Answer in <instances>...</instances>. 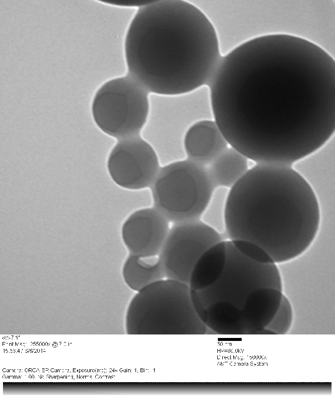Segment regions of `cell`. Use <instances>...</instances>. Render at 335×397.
Returning a JSON list of instances; mask_svg holds the SVG:
<instances>
[{
    "label": "cell",
    "mask_w": 335,
    "mask_h": 397,
    "mask_svg": "<svg viewBox=\"0 0 335 397\" xmlns=\"http://www.w3.org/2000/svg\"><path fill=\"white\" fill-rule=\"evenodd\" d=\"M124 54L127 73L150 94L160 96L207 86L222 58L212 26L190 0L139 6L126 32Z\"/></svg>",
    "instance_id": "cell-1"
},
{
    "label": "cell",
    "mask_w": 335,
    "mask_h": 397,
    "mask_svg": "<svg viewBox=\"0 0 335 397\" xmlns=\"http://www.w3.org/2000/svg\"><path fill=\"white\" fill-rule=\"evenodd\" d=\"M225 235L262 247L275 263L303 254L318 234L320 205L291 166L255 164L229 189Z\"/></svg>",
    "instance_id": "cell-2"
},
{
    "label": "cell",
    "mask_w": 335,
    "mask_h": 397,
    "mask_svg": "<svg viewBox=\"0 0 335 397\" xmlns=\"http://www.w3.org/2000/svg\"><path fill=\"white\" fill-rule=\"evenodd\" d=\"M207 328L193 305L189 285L163 279L133 297L126 317L130 334H202Z\"/></svg>",
    "instance_id": "cell-3"
},
{
    "label": "cell",
    "mask_w": 335,
    "mask_h": 397,
    "mask_svg": "<svg viewBox=\"0 0 335 397\" xmlns=\"http://www.w3.org/2000/svg\"><path fill=\"white\" fill-rule=\"evenodd\" d=\"M150 188L153 207L173 223L200 220L215 190L206 168L188 160L160 167Z\"/></svg>",
    "instance_id": "cell-4"
},
{
    "label": "cell",
    "mask_w": 335,
    "mask_h": 397,
    "mask_svg": "<svg viewBox=\"0 0 335 397\" xmlns=\"http://www.w3.org/2000/svg\"><path fill=\"white\" fill-rule=\"evenodd\" d=\"M227 257L224 270L212 285L201 290L190 289L198 312H215L230 302L247 300L254 290L262 287L280 290L281 279L276 263L261 264L242 255L230 240L226 241Z\"/></svg>",
    "instance_id": "cell-5"
},
{
    "label": "cell",
    "mask_w": 335,
    "mask_h": 397,
    "mask_svg": "<svg viewBox=\"0 0 335 397\" xmlns=\"http://www.w3.org/2000/svg\"><path fill=\"white\" fill-rule=\"evenodd\" d=\"M149 95L128 73L111 79L93 98L94 122L102 132L118 140L139 135L149 112Z\"/></svg>",
    "instance_id": "cell-6"
},
{
    "label": "cell",
    "mask_w": 335,
    "mask_h": 397,
    "mask_svg": "<svg viewBox=\"0 0 335 397\" xmlns=\"http://www.w3.org/2000/svg\"><path fill=\"white\" fill-rule=\"evenodd\" d=\"M205 15L216 34L222 57L264 37L260 1L190 0Z\"/></svg>",
    "instance_id": "cell-7"
},
{
    "label": "cell",
    "mask_w": 335,
    "mask_h": 397,
    "mask_svg": "<svg viewBox=\"0 0 335 397\" xmlns=\"http://www.w3.org/2000/svg\"><path fill=\"white\" fill-rule=\"evenodd\" d=\"M226 240L201 219L173 223L158 255L165 278L189 285L200 257L213 245Z\"/></svg>",
    "instance_id": "cell-8"
},
{
    "label": "cell",
    "mask_w": 335,
    "mask_h": 397,
    "mask_svg": "<svg viewBox=\"0 0 335 397\" xmlns=\"http://www.w3.org/2000/svg\"><path fill=\"white\" fill-rule=\"evenodd\" d=\"M107 168L117 185L140 190L150 187L160 167L154 149L137 135L118 140L109 156Z\"/></svg>",
    "instance_id": "cell-9"
},
{
    "label": "cell",
    "mask_w": 335,
    "mask_h": 397,
    "mask_svg": "<svg viewBox=\"0 0 335 397\" xmlns=\"http://www.w3.org/2000/svg\"><path fill=\"white\" fill-rule=\"evenodd\" d=\"M169 222L152 207L137 210L124 222V244L131 254L141 257L158 256L169 230Z\"/></svg>",
    "instance_id": "cell-10"
},
{
    "label": "cell",
    "mask_w": 335,
    "mask_h": 397,
    "mask_svg": "<svg viewBox=\"0 0 335 397\" xmlns=\"http://www.w3.org/2000/svg\"><path fill=\"white\" fill-rule=\"evenodd\" d=\"M188 160L206 167L229 145L214 120L196 122L187 131L184 140Z\"/></svg>",
    "instance_id": "cell-11"
},
{
    "label": "cell",
    "mask_w": 335,
    "mask_h": 397,
    "mask_svg": "<svg viewBox=\"0 0 335 397\" xmlns=\"http://www.w3.org/2000/svg\"><path fill=\"white\" fill-rule=\"evenodd\" d=\"M249 160L240 152L229 146L205 167L215 189H230L249 169Z\"/></svg>",
    "instance_id": "cell-12"
},
{
    "label": "cell",
    "mask_w": 335,
    "mask_h": 397,
    "mask_svg": "<svg viewBox=\"0 0 335 397\" xmlns=\"http://www.w3.org/2000/svg\"><path fill=\"white\" fill-rule=\"evenodd\" d=\"M226 240L213 245L198 260L190 275L189 286L199 291L209 287L221 275L226 261Z\"/></svg>",
    "instance_id": "cell-13"
},
{
    "label": "cell",
    "mask_w": 335,
    "mask_h": 397,
    "mask_svg": "<svg viewBox=\"0 0 335 397\" xmlns=\"http://www.w3.org/2000/svg\"><path fill=\"white\" fill-rule=\"evenodd\" d=\"M122 273L126 284L136 292L165 278L158 256L141 257L130 254L124 264Z\"/></svg>",
    "instance_id": "cell-14"
},
{
    "label": "cell",
    "mask_w": 335,
    "mask_h": 397,
    "mask_svg": "<svg viewBox=\"0 0 335 397\" xmlns=\"http://www.w3.org/2000/svg\"><path fill=\"white\" fill-rule=\"evenodd\" d=\"M228 191V189L224 188L215 189L200 219L205 224L225 236V212Z\"/></svg>",
    "instance_id": "cell-15"
},
{
    "label": "cell",
    "mask_w": 335,
    "mask_h": 397,
    "mask_svg": "<svg viewBox=\"0 0 335 397\" xmlns=\"http://www.w3.org/2000/svg\"><path fill=\"white\" fill-rule=\"evenodd\" d=\"M230 241L242 255L251 260L261 264L275 263L270 256L257 244L243 239Z\"/></svg>",
    "instance_id": "cell-16"
}]
</instances>
